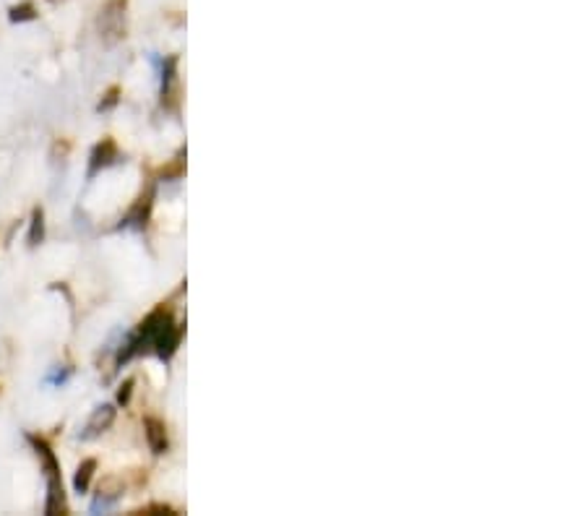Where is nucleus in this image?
Returning a JSON list of instances; mask_svg holds the SVG:
<instances>
[{
    "label": "nucleus",
    "instance_id": "f257e3e1",
    "mask_svg": "<svg viewBox=\"0 0 586 516\" xmlns=\"http://www.w3.org/2000/svg\"><path fill=\"white\" fill-rule=\"evenodd\" d=\"M125 3L128 0H107V6L100 16V29L105 32L107 42L120 40L125 34Z\"/></svg>",
    "mask_w": 586,
    "mask_h": 516
},
{
    "label": "nucleus",
    "instance_id": "f03ea898",
    "mask_svg": "<svg viewBox=\"0 0 586 516\" xmlns=\"http://www.w3.org/2000/svg\"><path fill=\"white\" fill-rule=\"evenodd\" d=\"M162 105L167 110H177L180 105V83H177V58H167L162 76Z\"/></svg>",
    "mask_w": 586,
    "mask_h": 516
},
{
    "label": "nucleus",
    "instance_id": "7ed1b4c3",
    "mask_svg": "<svg viewBox=\"0 0 586 516\" xmlns=\"http://www.w3.org/2000/svg\"><path fill=\"white\" fill-rule=\"evenodd\" d=\"M151 206H154V188H149L146 193H141L139 201L131 206V211H128V217H125L123 225H131V227H146V222H149L151 217Z\"/></svg>",
    "mask_w": 586,
    "mask_h": 516
},
{
    "label": "nucleus",
    "instance_id": "20e7f679",
    "mask_svg": "<svg viewBox=\"0 0 586 516\" xmlns=\"http://www.w3.org/2000/svg\"><path fill=\"white\" fill-rule=\"evenodd\" d=\"M143 433H146V443L154 454H165L170 441H167V425L159 417H146L143 420Z\"/></svg>",
    "mask_w": 586,
    "mask_h": 516
},
{
    "label": "nucleus",
    "instance_id": "39448f33",
    "mask_svg": "<svg viewBox=\"0 0 586 516\" xmlns=\"http://www.w3.org/2000/svg\"><path fill=\"white\" fill-rule=\"evenodd\" d=\"M115 159H117V143L112 141V139H105V141L97 143V146H94V151H91L89 175H97L100 170L110 167L112 162H115Z\"/></svg>",
    "mask_w": 586,
    "mask_h": 516
},
{
    "label": "nucleus",
    "instance_id": "423d86ee",
    "mask_svg": "<svg viewBox=\"0 0 586 516\" xmlns=\"http://www.w3.org/2000/svg\"><path fill=\"white\" fill-rule=\"evenodd\" d=\"M112 423H115V407H112V404H102V407L94 409V415L89 417L86 430H83V438H94V435L105 433Z\"/></svg>",
    "mask_w": 586,
    "mask_h": 516
},
{
    "label": "nucleus",
    "instance_id": "0eeeda50",
    "mask_svg": "<svg viewBox=\"0 0 586 516\" xmlns=\"http://www.w3.org/2000/svg\"><path fill=\"white\" fill-rule=\"evenodd\" d=\"M125 491V483H123V477H117V475H107V477H102V483H100V498L94 500V511L97 508H105V506H110L112 500H117L120 498V493Z\"/></svg>",
    "mask_w": 586,
    "mask_h": 516
},
{
    "label": "nucleus",
    "instance_id": "6e6552de",
    "mask_svg": "<svg viewBox=\"0 0 586 516\" xmlns=\"http://www.w3.org/2000/svg\"><path fill=\"white\" fill-rule=\"evenodd\" d=\"M29 443L34 446L42 467H45V475L60 477V464H58V459H55V454H52V449L47 446V441H45V438H37V435H29Z\"/></svg>",
    "mask_w": 586,
    "mask_h": 516
},
{
    "label": "nucleus",
    "instance_id": "1a4fd4ad",
    "mask_svg": "<svg viewBox=\"0 0 586 516\" xmlns=\"http://www.w3.org/2000/svg\"><path fill=\"white\" fill-rule=\"evenodd\" d=\"M94 472H97V459H83L81 464H78V469H76V475H74L76 493H86V491H89Z\"/></svg>",
    "mask_w": 586,
    "mask_h": 516
},
{
    "label": "nucleus",
    "instance_id": "9d476101",
    "mask_svg": "<svg viewBox=\"0 0 586 516\" xmlns=\"http://www.w3.org/2000/svg\"><path fill=\"white\" fill-rule=\"evenodd\" d=\"M45 238V211L34 209L32 214V227H29V245H40Z\"/></svg>",
    "mask_w": 586,
    "mask_h": 516
},
{
    "label": "nucleus",
    "instance_id": "9b49d317",
    "mask_svg": "<svg viewBox=\"0 0 586 516\" xmlns=\"http://www.w3.org/2000/svg\"><path fill=\"white\" fill-rule=\"evenodd\" d=\"M8 18L13 24H18V21H32V18H37V8H34L32 3H21V6H13L8 11Z\"/></svg>",
    "mask_w": 586,
    "mask_h": 516
},
{
    "label": "nucleus",
    "instance_id": "f8f14e48",
    "mask_svg": "<svg viewBox=\"0 0 586 516\" xmlns=\"http://www.w3.org/2000/svg\"><path fill=\"white\" fill-rule=\"evenodd\" d=\"M182 172H185V159L177 157V159H172V165L162 167L159 177H165V180H175V177H180Z\"/></svg>",
    "mask_w": 586,
    "mask_h": 516
},
{
    "label": "nucleus",
    "instance_id": "ddd939ff",
    "mask_svg": "<svg viewBox=\"0 0 586 516\" xmlns=\"http://www.w3.org/2000/svg\"><path fill=\"white\" fill-rule=\"evenodd\" d=\"M117 100H120V86H110L107 94H105V100L100 102V112H105V110H112L117 105Z\"/></svg>",
    "mask_w": 586,
    "mask_h": 516
},
{
    "label": "nucleus",
    "instance_id": "4468645a",
    "mask_svg": "<svg viewBox=\"0 0 586 516\" xmlns=\"http://www.w3.org/2000/svg\"><path fill=\"white\" fill-rule=\"evenodd\" d=\"M136 514H175V508L167 506V503H151V506L139 508Z\"/></svg>",
    "mask_w": 586,
    "mask_h": 516
},
{
    "label": "nucleus",
    "instance_id": "2eb2a0df",
    "mask_svg": "<svg viewBox=\"0 0 586 516\" xmlns=\"http://www.w3.org/2000/svg\"><path fill=\"white\" fill-rule=\"evenodd\" d=\"M131 394H133V378H128V381L120 386V392H117V404H128V401H131Z\"/></svg>",
    "mask_w": 586,
    "mask_h": 516
}]
</instances>
